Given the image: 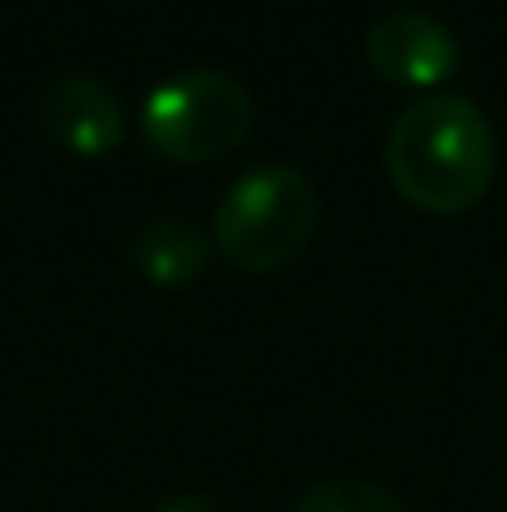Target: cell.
<instances>
[{
	"label": "cell",
	"instance_id": "2",
	"mask_svg": "<svg viewBox=\"0 0 507 512\" xmlns=\"http://www.w3.org/2000/svg\"><path fill=\"white\" fill-rule=\"evenodd\" d=\"M319 229V189L289 160H264L239 170L214 204V249L239 269L294 264Z\"/></svg>",
	"mask_w": 507,
	"mask_h": 512
},
{
	"label": "cell",
	"instance_id": "1",
	"mask_svg": "<svg viewBox=\"0 0 507 512\" xmlns=\"http://www.w3.org/2000/svg\"><path fill=\"white\" fill-rule=\"evenodd\" d=\"M383 170L413 209L463 214L493 189L498 130L488 110L463 90L418 95L388 125Z\"/></svg>",
	"mask_w": 507,
	"mask_h": 512
},
{
	"label": "cell",
	"instance_id": "4",
	"mask_svg": "<svg viewBox=\"0 0 507 512\" xmlns=\"http://www.w3.org/2000/svg\"><path fill=\"white\" fill-rule=\"evenodd\" d=\"M363 50H368V65L398 85V90H443L458 65H463V40L448 20H438L433 10H418V5H398V10H383L368 35H363Z\"/></svg>",
	"mask_w": 507,
	"mask_h": 512
},
{
	"label": "cell",
	"instance_id": "6",
	"mask_svg": "<svg viewBox=\"0 0 507 512\" xmlns=\"http://www.w3.org/2000/svg\"><path fill=\"white\" fill-rule=\"evenodd\" d=\"M214 259V234L189 214H150L130 234V264L155 289H189Z\"/></svg>",
	"mask_w": 507,
	"mask_h": 512
},
{
	"label": "cell",
	"instance_id": "5",
	"mask_svg": "<svg viewBox=\"0 0 507 512\" xmlns=\"http://www.w3.org/2000/svg\"><path fill=\"white\" fill-rule=\"evenodd\" d=\"M35 125L50 145L70 155H110L125 145V105L115 85L90 70H60L35 90Z\"/></svg>",
	"mask_w": 507,
	"mask_h": 512
},
{
	"label": "cell",
	"instance_id": "7",
	"mask_svg": "<svg viewBox=\"0 0 507 512\" xmlns=\"http://www.w3.org/2000/svg\"><path fill=\"white\" fill-rule=\"evenodd\" d=\"M294 512H408L403 508V498L393 493V488H383V483H373V478H353V473H343V478H324V483H314Z\"/></svg>",
	"mask_w": 507,
	"mask_h": 512
},
{
	"label": "cell",
	"instance_id": "8",
	"mask_svg": "<svg viewBox=\"0 0 507 512\" xmlns=\"http://www.w3.org/2000/svg\"><path fill=\"white\" fill-rule=\"evenodd\" d=\"M150 512H224L209 493H199V488H179V493H169V498H160Z\"/></svg>",
	"mask_w": 507,
	"mask_h": 512
},
{
	"label": "cell",
	"instance_id": "3",
	"mask_svg": "<svg viewBox=\"0 0 507 512\" xmlns=\"http://www.w3.org/2000/svg\"><path fill=\"white\" fill-rule=\"evenodd\" d=\"M254 115V90L239 75L219 65H189L150 85L140 100V135L174 165H214L249 140Z\"/></svg>",
	"mask_w": 507,
	"mask_h": 512
}]
</instances>
